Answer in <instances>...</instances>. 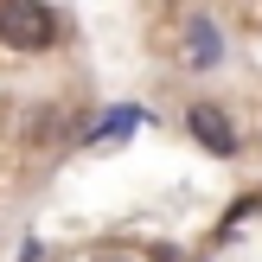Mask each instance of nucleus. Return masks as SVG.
<instances>
[{"label":"nucleus","mask_w":262,"mask_h":262,"mask_svg":"<svg viewBox=\"0 0 262 262\" xmlns=\"http://www.w3.org/2000/svg\"><path fill=\"white\" fill-rule=\"evenodd\" d=\"M186 122H192V135H199L211 154H237V135H230V122L211 109V102H192V115H186Z\"/></svg>","instance_id":"2"},{"label":"nucleus","mask_w":262,"mask_h":262,"mask_svg":"<svg viewBox=\"0 0 262 262\" xmlns=\"http://www.w3.org/2000/svg\"><path fill=\"white\" fill-rule=\"evenodd\" d=\"M0 38L19 51H45L58 38V13L38 7V0H13V7H0Z\"/></svg>","instance_id":"1"},{"label":"nucleus","mask_w":262,"mask_h":262,"mask_svg":"<svg viewBox=\"0 0 262 262\" xmlns=\"http://www.w3.org/2000/svg\"><path fill=\"white\" fill-rule=\"evenodd\" d=\"M102 262H109V256H102Z\"/></svg>","instance_id":"4"},{"label":"nucleus","mask_w":262,"mask_h":262,"mask_svg":"<svg viewBox=\"0 0 262 262\" xmlns=\"http://www.w3.org/2000/svg\"><path fill=\"white\" fill-rule=\"evenodd\" d=\"M211 51H217L211 26H192V64H211Z\"/></svg>","instance_id":"3"}]
</instances>
